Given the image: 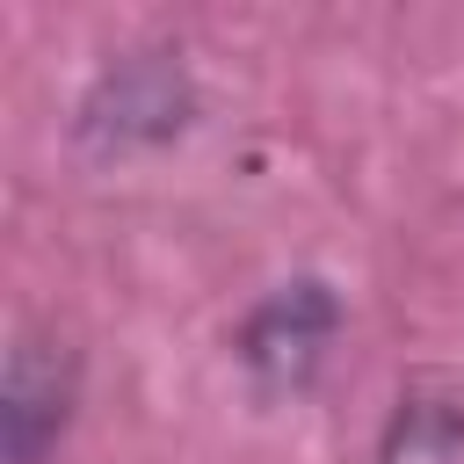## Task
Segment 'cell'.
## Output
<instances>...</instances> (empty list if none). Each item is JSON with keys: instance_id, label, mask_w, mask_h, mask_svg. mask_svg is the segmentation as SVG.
<instances>
[{"instance_id": "6da1fadb", "label": "cell", "mask_w": 464, "mask_h": 464, "mask_svg": "<svg viewBox=\"0 0 464 464\" xmlns=\"http://www.w3.org/2000/svg\"><path fill=\"white\" fill-rule=\"evenodd\" d=\"M188 116H196L188 65L174 51H123L87 80V94L72 109V138L87 152H109V160L116 152H160L188 130Z\"/></svg>"}, {"instance_id": "7a4b0ae2", "label": "cell", "mask_w": 464, "mask_h": 464, "mask_svg": "<svg viewBox=\"0 0 464 464\" xmlns=\"http://www.w3.org/2000/svg\"><path fill=\"white\" fill-rule=\"evenodd\" d=\"M341 326H348V304H341V290L326 276H283L276 290H261L239 312L232 355L261 392H304L326 370Z\"/></svg>"}, {"instance_id": "3957f363", "label": "cell", "mask_w": 464, "mask_h": 464, "mask_svg": "<svg viewBox=\"0 0 464 464\" xmlns=\"http://www.w3.org/2000/svg\"><path fill=\"white\" fill-rule=\"evenodd\" d=\"M80 406V355L51 334H14L0 377V464H51Z\"/></svg>"}, {"instance_id": "277c9868", "label": "cell", "mask_w": 464, "mask_h": 464, "mask_svg": "<svg viewBox=\"0 0 464 464\" xmlns=\"http://www.w3.org/2000/svg\"><path fill=\"white\" fill-rule=\"evenodd\" d=\"M377 464H464V384L435 370L406 377L384 413Z\"/></svg>"}]
</instances>
